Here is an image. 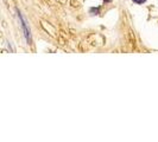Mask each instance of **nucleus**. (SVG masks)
Here are the masks:
<instances>
[{
  "label": "nucleus",
  "instance_id": "nucleus-1",
  "mask_svg": "<svg viewBox=\"0 0 158 142\" xmlns=\"http://www.w3.org/2000/svg\"><path fill=\"white\" fill-rule=\"evenodd\" d=\"M17 12H18V18H19V20H20V24H22V29H23V31H24L25 39H26V41L30 44V43H31V33H30V29L27 27L26 20L24 19V17H23V14L20 13V11H17Z\"/></svg>",
  "mask_w": 158,
  "mask_h": 142
},
{
  "label": "nucleus",
  "instance_id": "nucleus-2",
  "mask_svg": "<svg viewBox=\"0 0 158 142\" xmlns=\"http://www.w3.org/2000/svg\"><path fill=\"white\" fill-rule=\"evenodd\" d=\"M133 2H135V4H138V5H142V4H144L146 0H132Z\"/></svg>",
  "mask_w": 158,
  "mask_h": 142
},
{
  "label": "nucleus",
  "instance_id": "nucleus-3",
  "mask_svg": "<svg viewBox=\"0 0 158 142\" xmlns=\"http://www.w3.org/2000/svg\"><path fill=\"white\" fill-rule=\"evenodd\" d=\"M93 12L99 13V8H90V13H93Z\"/></svg>",
  "mask_w": 158,
  "mask_h": 142
}]
</instances>
